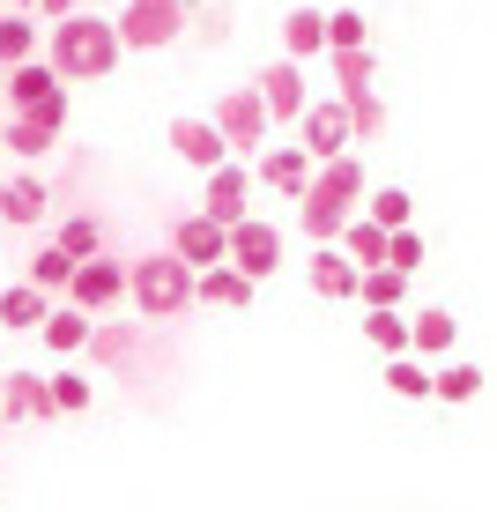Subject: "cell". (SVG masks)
<instances>
[{
    "instance_id": "1",
    "label": "cell",
    "mask_w": 497,
    "mask_h": 512,
    "mask_svg": "<svg viewBox=\"0 0 497 512\" xmlns=\"http://www.w3.org/2000/svg\"><path fill=\"white\" fill-rule=\"evenodd\" d=\"M45 60L60 82H104L119 67V23H104L90 8L60 15V23H45Z\"/></svg>"
},
{
    "instance_id": "2",
    "label": "cell",
    "mask_w": 497,
    "mask_h": 512,
    "mask_svg": "<svg viewBox=\"0 0 497 512\" xmlns=\"http://www.w3.org/2000/svg\"><path fill=\"white\" fill-rule=\"evenodd\" d=\"M127 297L141 305V320H179L193 312V268L179 253H141L127 268Z\"/></svg>"
},
{
    "instance_id": "3",
    "label": "cell",
    "mask_w": 497,
    "mask_h": 512,
    "mask_svg": "<svg viewBox=\"0 0 497 512\" xmlns=\"http://www.w3.org/2000/svg\"><path fill=\"white\" fill-rule=\"evenodd\" d=\"M193 23V0H127L119 8V52H164Z\"/></svg>"
},
{
    "instance_id": "4",
    "label": "cell",
    "mask_w": 497,
    "mask_h": 512,
    "mask_svg": "<svg viewBox=\"0 0 497 512\" xmlns=\"http://www.w3.org/2000/svg\"><path fill=\"white\" fill-rule=\"evenodd\" d=\"M297 149H305L312 164H327V156L357 149V134H349V104H342V97L305 104V112H297Z\"/></svg>"
},
{
    "instance_id": "5",
    "label": "cell",
    "mask_w": 497,
    "mask_h": 512,
    "mask_svg": "<svg viewBox=\"0 0 497 512\" xmlns=\"http://www.w3.org/2000/svg\"><path fill=\"white\" fill-rule=\"evenodd\" d=\"M230 268H238V275H253V282H268L275 268H282V231H275V223H260V216H238V223H230Z\"/></svg>"
},
{
    "instance_id": "6",
    "label": "cell",
    "mask_w": 497,
    "mask_h": 512,
    "mask_svg": "<svg viewBox=\"0 0 497 512\" xmlns=\"http://www.w3.org/2000/svg\"><path fill=\"white\" fill-rule=\"evenodd\" d=\"M268 104H260V90H230L223 104H216V134L230 141V156H245V149H260L268 141Z\"/></svg>"
},
{
    "instance_id": "7",
    "label": "cell",
    "mask_w": 497,
    "mask_h": 512,
    "mask_svg": "<svg viewBox=\"0 0 497 512\" xmlns=\"http://www.w3.org/2000/svg\"><path fill=\"white\" fill-rule=\"evenodd\" d=\"M245 201H253V171H245L238 156H223V164L208 171V186H201V216H216L223 231H230L238 216H253Z\"/></svg>"
},
{
    "instance_id": "8",
    "label": "cell",
    "mask_w": 497,
    "mask_h": 512,
    "mask_svg": "<svg viewBox=\"0 0 497 512\" xmlns=\"http://www.w3.org/2000/svg\"><path fill=\"white\" fill-rule=\"evenodd\" d=\"M119 297H127V268L119 260H75V275H67V305H82V312H112Z\"/></svg>"
},
{
    "instance_id": "9",
    "label": "cell",
    "mask_w": 497,
    "mask_h": 512,
    "mask_svg": "<svg viewBox=\"0 0 497 512\" xmlns=\"http://www.w3.org/2000/svg\"><path fill=\"white\" fill-rule=\"evenodd\" d=\"M312 201H334V208H349L357 216L364 208V193H371V179H364V164H357V149H342V156H327V164L312 171Z\"/></svg>"
},
{
    "instance_id": "10",
    "label": "cell",
    "mask_w": 497,
    "mask_h": 512,
    "mask_svg": "<svg viewBox=\"0 0 497 512\" xmlns=\"http://www.w3.org/2000/svg\"><path fill=\"white\" fill-rule=\"evenodd\" d=\"M260 104H268V119H297L312 104V90H305V60H275V67H260Z\"/></svg>"
},
{
    "instance_id": "11",
    "label": "cell",
    "mask_w": 497,
    "mask_h": 512,
    "mask_svg": "<svg viewBox=\"0 0 497 512\" xmlns=\"http://www.w3.org/2000/svg\"><path fill=\"white\" fill-rule=\"evenodd\" d=\"M312 156L305 149H297V141H275V149L268 156H260V171H253V186H268V193H282V201H297V193H305L312 186Z\"/></svg>"
},
{
    "instance_id": "12",
    "label": "cell",
    "mask_w": 497,
    "mask_h": 512,
    "mask_svg": "<svg viewBox=\"0 0 497 512\" xmlns=\"http://www.w3.org/2000/svg\"><path fill=\"white\" fill-rule=\"evenodd\" d=\"M171 253H179L186 268L201 275V268H216V260L230 253V231H223L216 216H179V231H171Z\"/></svg>"
},
{
    "instance_id": "13",
    "label": "cell",
    "mask_w": 497,
    "mask_h": 512,
    "mask_svg": "<svg viewBox=\"0 0 497 512\" xmlns=\"http://www.w3.org/2000/svg\"><path fill=\"white\" fill-rule=\"evenodd\" d=\"M193 305L201 312H245L253 305V275H238L230 260H216V268L193 275Z\"/></svg>"
},
{
    "instance_id": "14",
    "label": "cell",
    "mask_w": 497,
    "mask_h": 512,
    "mask_svg": "<svg viewBox=\"0 0 497 512\" xmlns=\"http://www.w3.org/2000/svg\"><path fill=\"white\" fill-rule=\"evenodd\" d=\"M52 416V394L38 372H0V423H45Z\"/></svg>"
},
{
    "instance_id": "15",
    "label": "cell",
    "mask_w": 497,
    "mask_h": 512,
    "mask_svg": "<svg viewBox=\"0 0 497 512\" xmlns=\"http://www.w3.org/2000/svg\"><path fill=\"white\" fill-rule=\"evenodd\" d=\"M171 149H179V164H193V171H216L230 156V141L216 134V119H171Z\"/></svg>"
},
{
    "instance_id": "16",
    "label": "cell",
    "mask_w": 497,
    "mask_h": 512,
    "mask_svg": "<svg viewBox=\"0 0 497 512\" xmlns=\"http://www.w3.org/2000/svg\"><path fill=\"white\" fill-rule=\"evenodd\" d=\"M90 320H97V312H82V305H67V297H52V312L38 320V334H45L52 357H75V349L90 342Z\"/></svg>"
},
{
    "instance_id": "17",
    "label": "cell",
    "mask_w": 497,
    "mask_h": 512,
    "mask_svg": "<svg viewBox=\"0 0 497 512\" xmlns=\"http://www.w3.org/2000/svg\"><path fill=\"white\" fill-rule=\"evenodd\" d=\"M45 179H30V171H15V179H0V223H15V231H30V223H45Z\"/></svg>"
},
{
    "instance_id": "18",
    "label": "cell",
    "mask_w": 497,
    "mask_h": 512,
    "mask_svg": "<svg viewBox=\"0 0 497 512\" xmlns=\"http://www.w3.org/2000/svg\"><path fill=\"white\" fill-rule=\"evenodd\" d=\"M282 60H327V15L319 8L282 15Z\"/></svg>"
},
{
    "instance_id": "19",
    "label": "cell",
    "mask_w": 497,
    "mask_h": 512,
    "mask_svg": "<svg viewBox=\"0 0 497 512\" xmlns=\"http://www.w3.org/2000/svg\"><path fill=\"white\" fill-rule=\"evenodd\" d=\"M38 52H45L38 15H23V8H0V75H8L15 60H38Z\"/></svg>"
},
{
    "instance_id": "20",
    "label": "cell",
    "mask_w": 497,
    "mask_h": 512,
    "mask_svg": "<svg viewBox=\"0 0 497 512\" xmlns=\"http://www.w3.org/2000/svg\"><path fill=\"white\" fill-rule=\"evenodd\" d=\"M357 260L342 253V245H312V290L319 297H357Z\"/></svg>"
},
{
    "instance_id": "21",
    "label": "cell",
    "mask_w": 497,
    "mask_h": 512,
    "mask_svg": "<svg viewBox=\"0 0 497 512\" xmlns=\"http://www.w3.org/2000/svg\"><path fill=\"white\" fill-rule=\"evenodd\" d=\"M52 90H60V75H52L45 52H38V60H15V67H8V104H15V112H30V104L52 97Z\"/></svg>"
},
{
    "instance_id": "22",
    "label": "cell",
    "mask_w": 497,
    "mask_h": 512,
    "mask_svg": "<svg viewBox=\"0 0 497 512\" xmlns=\"http://www.w3.org/2000/svg\"><path fill=\"white\" fill-rule=\"evenodd\" d=\"M52 141H60V134H52V127H38L30 112H8V119H0V149H15L23 164H38V156L52 149Z\"/></svg>"
},
{
    "instance_id": "23",
    "label": "cell",
    "mask_w": 497,
    "mask_h": 512,
    "mask_svg": "<svg viewBox=\"0 0 497 512\" xmlns=\"http://www.w3.org/2000/svg\"><path fill=\"white\" fill-rule=\"evenodd\" d=\"M386 394H401V401H431V364L416 357V349H401V357H386Z\"/></svg>"
},
{
    "instance_id": "24",
    "label": "cell",
    "mask_w": 497,
    "mask_h": 512,
    "mask_svg": "<svg viewBox=\"0 0 497 512\" xmlns=\"http://www.w3.org/2000/svg\"><path fill=\"white\" fill-rule=\"evenodd\" d=\"M334 245H342V253L357 260V268H386V231H379L371 216H349V223H342V238H334Z\"/></svg>"
},
{
    "instance_id": "25",
    "label": "cell",
    "mask_w": 497,
    "mask_h": 512,
    "mask_svg": "<svg viewBox=\"0 0 497 512\" xmlns=\"http://www.w3.org/2000/svg\"><path fill=\"white\" fill-rule=\"evenodd\" d=\"M453 334H460L453 312H416V320H408V349H416V357H446Z\"/></svg>"
},
{
    "instance_id": "26",
    "label": "cell",
    "mask_w": 497,
    "mask_h": 512,
    "mask_svg": "<svg viewBox=\"0 0 497 512\" xmlns=\"http://www.w3.org/2000/svg\"><path fill=\"white\" fill-rule=\"evenodd\" d=\"M342 223H349V208H334V201H312V193H297V231H305L312 245H334V238H342Z\"/></svg>"
},
{
    "instance_id": "27",
    "label": "cell",
    "mask_w": 497,
    "mask_h": 512,
    "mask_svg": "<svg viewBox=\"0 0 497 512\" xmlns=\"http://www.w3.org/2000/svg\"><path fill=\"white\" fill-rule=\"evenodd\" d=\"M364 342L379 349V357H401V349H408V312H401V305L364 312Z\"/></svg>"
},
{
    "instance_id": "28",
    "label": "cell",
    "mask_w": 497,
    "mask_h": 512,
    "mask_svg": "<svg viewBox=\"0 0 497 512\" xmlns=\"http://www.w3.org/2000/svg\"><path fill=\"white\" fill-rule=\"evenodd\" d=\"M52 312V297L38 290V282H15V290H0V327H38Z\"/></svg>"
},
{
    "instance_id": "29",
    "label": "cell",
    "mask_w": 497,
    "mask_h": 512,
    "mask_svg": "<svg viewBox=\"0 0 497 512\" xmlns=\"http://www.w3.org/2000/svg\"><path fill=\"white\" fill-rule=\"evenodd\" d=\"M67 275H75V253H67V245H60V238H52V245H45V253H38V260H30V275H23V282H38V290H45V297H67Z\"/></svg>"
},
{
    "instance_id": "30",
    "label": "cell",
    "mask_w": 497,
    "mask_h": 512,
    "mask_svg": "<svg viewBox=\"0 0 497 512\" xmlns=\"http://www.w3.org/2000/svg\"><path fill=\"white\" fill-rule=\"evenodd\" d=\"M401 297H408V275H401V268H364V275H357V305H364V312L401 305Z\"/></svg>"
},
{
    "instance_id": "31",
    "label": "cell",
    "mask_w": 497,
    "mask_h": 512,
    "mask_svg": "<svg viewBox=\"0 0 497 512\" xmlns=\"http://www.w3.org/2000/svg\"><path fill=\"white\" fill-rule=\"evenodd\" d=\"M357 216H371L379 231H401V223H416V201H408L401 186H379V193H364V208Z\"/></svg>"
},
{
    "instance_id": "32",
    "label": "cell",
    "mask_w": 497,
    "mask_h": 512,
    "mask_svg": "<svg viewBox=\"0 0 497 512\" xmlns=\"http://www.w3.org/2000/svg\"><path fill=\"white\" fill-rule=\"evenodd\" d=\"M82 349H90L97 364H127V357H134V327H119V320H90V342H82Z\"/></svg>"
},
{
    "instance_id": "33",
    "label": "cell",
    "mask_w": 497,
    "mask_h": 512,
    "mask_svg": "<svg viewBox=\"0 0 497 512\" xmlns=\"http://www.w3.org/2000/svg\"><path fill=\"white\" fill-rule=\"evenodd\" d=\"M327 67H334V82H342V97H349V90H371V75H379V60H371V45L327 52Z\"/></svg>"
},
{
    "instance_id": "34",
    "label": "cell",
    "mask_w": 497,
    "mask_h": 512,
    "mask_svg": "<svg viewBox=\"0 0 497 512\" xmlns=\"http://www.w3.org/2000/svg\"><path fill=\"white\" fill-rule=\"evenodd\" d=\"M342 104H349V134H357V141H379V134H386V104H379V90H349Z\"/></svg>"
},
{
    "instance_id": "35",
    "label": "cell",
    "mask_w": 497,
    "mask_h": 512,
    "mask_svg": "<svg viewBox=\"0 0 497 512\" xmlns=\"http://www.w3.org/2000/svg\"><path fill=\"white\" fill-rule=\"evenodd\" d=\"M431 394H438V401H475V394H483V372H475V364H438V372H431Z\"/></svg>"
},
{
    "instance_id": "36",
    "label": "cell",
    "mask_w": 497,
    "mask_h": 512,
    "mask_svg": "<svg viewBox=\"0 0 497 512\" xmlns=\"http://www.w3.org/2000/svg\"><path fill=\"white\" fill-rule=\"evenodd\" d=\"M45 394H52V416H82V409H90V394H97V386L82 379V372H60V379H45Z\"/></svg>"
},
{
    "instance_id": "37",
    "label": "cell",
    "mask_w": 497,
    "mask_h": 512,
    "mask_svg": "<svg viewBox=\"0 0 497 512\" xmlns=\"http://www.w3.org/2000/svg\"><path fill=\"white\" fill-rule=\"evenodd\" d=\"M60 245H67L75 260H97V253H104V223H97V216H67V223H60Z\"/></svg>"
},
{
    "instance_id": "38",
    "label": "cell",
    "mask_w": 497,
    "mask_h": 512,
    "mask_svg": "<svg viewBox=\"0 0 497 512\" xmlns=\"http://www.w3.org/2000/svg\"><path fill=\"white\" fill-rule=\"evenodd\" d=\"M386 268H401V275H416V268H423V238H416V223L386 231Z\"/></svg>"
},
{
    "instance_id": "39",
    "label": "cell",
    "mask_w": 497,
    "mask_h": 512,
    "mask_svg": "<svg viewBox=\"0 0 497 512\" xmlns=\"http://www.w3.org/2000/svg\"><path fill=\"white\" fill-rule=\"evenodd\" d=\"M349 45H364V15L357 8H334L327 15V52H349Z\"/></svg>"
},
{
    "instance_id": "40",
    "label": "cell",
    "mask_w": 497,
    "mask_h": 512,
    "mask_svg": "<svg viewBox=\"0 0 497 512\" xmlns=\"http://www.w3.org/2000/svg\"><path fill=\"white\" fill-rule=\"evenodd\" d=\"M30 119H38V127H52V134H67V90L38 97V104H30Z\"/></svg>"
},
{
    "instance_id": "41",
    "label": "cell",
    "mask_w": 497,
    "mask_h": 512,
    "mask_svg": "<svg viewBox=\"0 0 497 512\" xmlns=\"http://www.w3.org/2000/svg\"><path fill=\"white\" fill-rule=\"evenodd\" d=\"M75 8H90V0H38V23H60V15H75Z\"/></svg>"
},
{
    "instance_id": "42",
    "label": "cell",
    "mask_w": 497,
    "mask_h": 512,
    "mask_svg": "<svg viewBox=\"0 0 497 512\" xmlns=\"http://www.w3.org/2000/svg\"><path fill=\"white\" fill-rule=\"evenodd\" d=\"M223 23H230V8H201V38H208V45L223 38Z\"/></svg>"
},
{
    "instance_id": "43",
    "label": "cell",
    "mask_w": 497,
    "mask_h": 512,
    "mask_svg": "<svg viewBox=\"0 0 497 512\" xmlns=\"http://www.w3.org/2000/svg\"><path fill=\"white\" fill-rule=\"evenodd\" d=\"M0 8H23V15H38V0H0Z\"/></svg>"
}]
</instances>
